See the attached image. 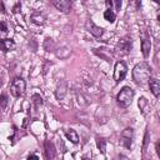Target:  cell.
Wrapping results in <instances>:
<instances>
[{
  "label": "cell",
  "instance_id": "26",
  "mask_svg": "<svg viewBox=\"0 0 160 160\" xmlns=\"http://www.w3.org/2000/svg\"><path fill=\"white\" fill-rule=\"evenodd\" d=\"M115 160H128V158H125L124 155H119V156H118Z\"/></svg>",
  "mask_w": 160,
  "mask_h": 160
},
{
  "label": "cell",
  "instance_id": "19",
  "mask_svg": "<svg viewBox=\"0 0 160 160\" xmlns=\"http://www.w3.org/2000/svg\"><path fill=\"white\" fill-rule=\"evenodd\" d=\"M32 101H34V105H35L36 109H38L39 106H41L42 102H44V101H42V98H41L39 94H34V95H32Z\"/></svg>",
  "mask_w": 160,
  "mask_h": 160
},
{
  "label": "cell",
  "instance_id": "21",
  "mask_svg": "<svg viewBox=\"0 0 160 160\" xmlns=\"http://www.w3.org/2000/svg\"><path fill=\"white\" fill-rule=\"evenodd\" d=\"M8 106V96L5 94H1L0 95V108L5 109Z\"/></svg>",
  "mask_w": 160,
  "mask_h": 160
},
{
  "label": "cell",
  "instance_id": "23",
  "mask_svg": "<svg viewBox=\"0 0 160 160\" xmlns=\"http://www.w3.org/2000/svg\"><path fill=\"white\" fill-rule=\"evenodd\" d=\"M0 31H4V32L8 31V25L5 21H0Z\"/></svg>",
  "mask_w": 160,
  "mask_h": 160
},
{
  "label": "cell",
  "instance_id": "3",
  "mask_svg": "<svg viewBox=\"0 0 160 160\" xmlns=\"http://www.w3.org/2000/svg\"><path fill=\"white\" fill-rule=\"evenodd\" d=\"M25 86H26V84H25V80L24 79L15 78L11 81V84H10V92H11V95L14 98L21 96L24 94V91H25Z\"/></svg>",
  "mask_w": 160,
  "mask_h": 160
},
{
  "label": "cell",
  "instance_id": "30",
  "mask_svg": "<svg viewBox=\"0 0 160 160\" xmlns=\"http://www.w3.org/2000/svg\"><path fill=\"white\" fill-rule=\"evenodd\" d=\"M82 160H89V159H82Z\"/></svg>",
  "mask_w": 160,
  "mask_h": 160
},
{
  "label": "cell",
  "instance_id": "11",
  "mask_svg": "<svg viewBox=\"0 0 160 160\" xmlns=\"http://www.w3.org/2000/svg\"><path fill=\"white\" fill-rule=\"evenodd\" d=\"M15 46V42L12 39H0V50L9 51Z\"/></svg>",
  "mask_w": 160,
  "mask_h": 160
},
{
  "label": "cell",
  "instance_id": "7",
  "mask_svg": "<svg viewBox=\"0 0 160 160\" xmlns=\"http://www.w3.org/2000/svg\"><path fill=\"white\" fill-rule=\"evenodd\" d=\"M85 26H86L88 31H89L90 34H92L95 38H100V36L102 35V32H104L102 28H100V26L95 25L92 20H88V21H86V24H85Z\"/></svg>",
  "mask_w": 160,
  "mask_h": 160
},
{
  "label": "cell",
  "instance_id": "4",
  "mask_svg": "<svg viewBox=\"0 0 160 160\" xmlns=\"http://www.w3.org/2000/svg\"><path fill=\"white\" fill-rule=\"evenodd\" d=\"M128 74V66L124 61H118L115 64V68H114V79L116 82L124 80V78Z\"/></svg>",
  "mask_w": 160,
  "mask_h": 160
},
{
  "label": "cell",
  "instance_id": "1",
  "mask_svg": "<svg viewBox=\"0 0 160 160\" xmlns=\"http://www.w3.org/2000/svg\"><path fill=\"white\" fill-rule=\"evenodd\" d=\"M151 75V68L146 61H141L139 64L135 65V68L132 69V79L135 80L136 84H145L149 81Z\"/></svg>",
  "mask_w": 160,
  "mask_h": 160
},
{
  "label": "cell",
  "instance_id": "6",
  "mask_svg": "<svg viewBox=\"0 0 160 160\" xmlns=\"http://www.w3.org/2000/svg\"><path fill=\"white\" fill-rule=\"evenodd\" d=\"M52 5L61 12L64 14H68L71 9V2L69 0H54L52 1Z\"/></svg>",
  "mask_w": 160,
  "mask_h": 160
},
{
  "label": "cell",
  "instance_id": "14",
  "mask_svg": "<svg viewBox=\"0 0 160 160\" xmlns=\"http://www.w3.org/2000/svg\"><path fill=\"white\" fill-rule=\"evenodd\" d=\"M65 135H66V138H68L71 142L78 144V141H79V136H78V134H76V131H75L74 129H68V130L65 131Z\"/></svg>",
  "mask_w": 160,
  "mask_h": 160
},
{
  "label": "cell",
  "instance_id": "9",
  "mask_svg": "<svg viewBox=\"0 0 160 160\" xmlns=\"http://www.w3.org/2000/svg\"><path fill=\"white\" fill-rule=\"evenodd\" d=\"M149 86L155 98H159L160 95V81L158 79H149Z\"/></svg>",
  "mask_w": 160,
  "mask_h": 160
},
{
  "label": "cell",
  "instance_id": "18",
  "mask_svg": "<svg viewBox=\"0 0 160 160\" xmlns=\"http://www.w3.org/2000/svg\"><path fill=\"white\" fill-rule=\"evenodd\" d=\"M96 145H98V149L101 151V154H105V151H106V141L104 139H98L96 140Z\"/></svg>",
  "mask_w": 160,
  "mask_h": 160
},
{
  "label": "cell",
  "instance_id": "20",
  "mask_svg": "<svg viewBox=\"0 0 160 160\" xmlns=\"http://www.w3.org/2000/svg\"><path fill=\"white\" fill-rule=\"evenodd\" d=\"M52 48H54V41H52V39H50V38L45 39V41H44V49H45L46 51H51Z\"/></svg>",
  "mask_w": 160,
  "mask_h": 160
},
{
  "label": "cell",
  "instance_id": "10",
  "mask_svg": "<svg viewBox=\"0 0 160 160\" xmlns=\"http://www.w3.org/2000/svg\"><path fill=\"white\" fill-rule=\"evenodd\" d=\"M150 49H151V42L149 40V38L144 36L141 40V52L144 55V58H148L150 54Z\"/></svg>",
  "mask_w": 160,
  "mask_h": 160
},
{
  "label": "cell",
  "instance_id": "5",
  "mask_svg": "<svg viewBox=\"0 0 160 160\" xmlns=\"http://www.w3.org/2000/svg\"><path fill=\"white\" fill-rule=\"evenodd\" d=\"M132 135H134V131H132L131 128H126L121 132V142H122V145L126 149H131V145H132Z\"/></svg>",
  "mask_w": 160,
  "mask_h": 160
},
{
  "label": "cell",
  "instance_id": "27",
  "mask_svg": "<svg viewBox=\"0 0 160 160\" xmlns=\"http://www.w3.org/2000/svg\"><path fill=\"white\" fill-rule=\"evenodd\" d=\"M155 148H156V154L160 156V149H159V141L156 142V145H155Z\"/></svg>",
  "mask_w": 160,
  "mask_h": 160
},
{
  "label": "cell",
  "instance_id": "25",
  "mask_svg": "<svg viewBox=\"0 0 160 160\" xmlns=\"http://www.w3.org/2000/svg\"><path fill=\"white\" fill-rule=\"evenodd\" d=\"M112 4H115V8H116V10H120V8H121V1H115V2H112Z\"/></svg>",
  "mask_w": 160,
  "mask_h": 160
},
{
  "label": "cell",
  "instance_id": "13",
  "mask_svg": "<svg viewBox=\"0 0 160 160\" xmlns=\"http://www.w3.org/2000/svg\"><path fill=\"white\" fill-rule=\"evenodd\" d=\"M31 21L34 22V24H36V25H44V22H45V16L42 15V14H40L39 11H35L32 15H31Z\"/></svg>",
  "mask_w": 160,
  "mask_h": 160
},
{
  "label": "cell",
  "instance_id": "2",
  "mask_svg": "<svg viewBox=\"0 0 160 160\" xmlns=\"http://www.w3.org/2000/svg\"><path fill=\"white\" fill-rule=\"evenodd\" d=\"M134 98V90L130 86H124L116 95V101L121 108H128Z\"/></svg>",
  "mask_w": 160,
  "mask_h": 160
},
{
  "label": "cell",
  "instance_id": "24",
  "mask_svg": "<svg viewBox=\"0 0 160 160\" xmlns=\"http://www.w3.org/2000/svg\"><path fill=\"white\" fill-rule=\"evenodd\" d=\"M26 160H39V156H38V155H35V154H32V155H30Z\"/></svg>",
  "mask_w": 160,
  "mask_h": 160
},
{
  "label": "cell",
  "instance_id": "28",
  "mask_svg": "<svg viewBox=\"0 0 160 160\" xmlns=\"http://www.w3.org/2000/svg\"><path fill=\"white\" fill-rule=\"evenodd\" d=\"M19 8H20V4H16V5H15V8H14V11H15V12H16V11H18V9H19Z\"/></svg>",
  "mask_w": 160,
  "mask_h": 160
},
{
  "label": "cell",
  "instance_id": "12",
  "mask_svg": "<svg viewBox=\"0 0 160 160\" xmlns=\"http://www.w3.org/2000/svg\"><path fill=\"white\" fill-rule=\"evenodd\" d=\"M118 46L121 49V50H124L125 52H129L130 50H131V48H132V42H131V39H121L120 40V42L118 44Z\"/></svg>",
  "mask_w": 160,
  "mask_h": 160
},
{
  "label": "cell",
  "instance_id": "8",
  "mask_svg": "<svg viewBox=\"0 0 160 160\" xmlns=\"http://www.w3.org/2000/svg\"><path fill=\"white\" fill-rule=\"evenodd\" d=\"M44 149H45V156L48 160H52L56 155V149H55V145L52 141L50 140H46L44 142Z\"/></svg>",
  "mask_w": 160,
  "mask_h": 160
},
{
  "label": "cell",
  "instance_id": "16",
  "mask_svg": "<svg viewBox=\"0 0 160 160\" xmlns=\"http://www.w3.org/2000/svg\"><path fill=\"white\" fill-rule=\"evenodd\" d=\"M66 82H61L59 86H58V89H56V98L58 99H62L64 96H65V94H66Z\"/></svg>",
  "mask_w": 160,
  "mask_h": 160
},
{
  "label": "cell",
  "instance_id": "17",
  "mask_svg": "<svg viewBox=\"0 0 160 160\" xmlns=\"http://www.w3.org/2000/svg\"><path fill=\"white\" fill-rule=\"evenodd\" d=\"M104 18H105V20L109 21V22H114L116 16H115V12H114L111 9H108V10L104 11Z\"/></svg>",
  "mask_w": 160,
  "mask_h": 160
},
{
  "label": "cell",
  "instance_id": "29",
  "mask_svg": "<svg viewBox=\"0 0 160 160\" xmlns=\"http://www.w3.org/2000/svg\"><path fill=\"white\" fill-rule=\"evenodd\" d=\"M0 11L4 12V6H2V2H0Z\"/></svg>",
  "mask_w": 160,
  "mask_h": 160
},
{
  "label": "cell",
  "instance_id": "22",
  "mask_svg": "<svg viewBox=\"0 0 160 160\" xmlns=\"http://www.w3.org/2000/svg\"><path fill=\"white\" fill-rule=\"evenodd\" d=\"M148 142H149V131H145V136H144V145H142V151H145V150H146Z\"/></svg>",
  "mask_w": 160,
  "mask_h": 160
},
{
  "label": "cell",
  "instance_id": "15",
  "mask_svg": "<svg viewBox=\"0 0 160 160\" xmlns=\"http://www.w3.org/2000/svg\"><path fill=\"white\" fill-rule=\"evenodd\" d=\"M139 108H140V110H141V112L144 114V115H146V112H148V110H149V102H148V100L142 96V98H140L139 99Z\"/></svg>",
  "mask_w": 160,
  "mask_h": 160
}]
</instances>
